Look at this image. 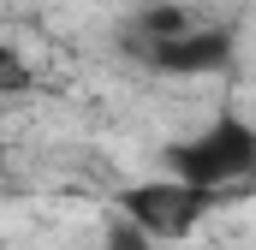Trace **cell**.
<instances>
[{"instance_id":"5","label":"cell","mask_w":256,"mask_h":250,"mask_svg":"<svg viewBox=\"0 0 256 250\" xmlns=\"http://www.w3.org/2000/svg\"><path fill=\"white\" fill-rule=\"evenodd\" d=\"M102 250H161L137 220H126V214H114L108 220V232H102Z\"/></svg>"},{"instance_id":"1","label":"cell","mask_w":256,"mask_h":250,"mask_svg":"<svg viewBox=\"0 0 256 250\" xmlns=\"http://www.w3.org/2000/svg\"><path fill=\"white\" fill-rule=\"evenodd\" d=\"M161 173L208 190V196H232V190L256 185V125L232 108L214 114L202 131L161 149Z\"/></svg>"},{"instance_id":"6","label":"cell","mask_w":256,"mask_h":250,"mask_svg":"<svg viewBox=\"0 0 256 250\" xmlns=\"http://www.w3.org/2000/svg\"><path fill=\"white\" fill-rule=\"evenodd\" d=\"M0 90H6V96H24V90H30V66H24L18 48H0Z\"/></svg>"},{"instance_id":"3","label":"cell","mask_w":256,"mask_h":250,"mask_svg":"<svg viewBox=\"0 0 256 250\" xmlns=\"http://www.w3.org/2000/svg\"><path fill=\"white\" fill-rule=\"evenodd\" d=\"M137 60L149 72H161V78H214V72H226L238 60V36L220 30V24H191L185 36H173V42H161Z\"/></svg>"},{"instance_id":"4","label":"cell","mask_w":256,"mask_h":250,"mask_svg":"<svg viewBox=\"0 0 256 250\" xmlns=\"http://www.w3.org/2000/svg\"><path fill=\"white\" fill-rule=\"evenodd\" d=\"M196 18L185 12V6H173V0H161V6H143L137 18L126 24V54H149V48H161V42H173V36H185Z\"/></svg>"},{"instance_id":"2","label":"cell","mask_w":256,"mask_h":250,"mask_svg":"<svg viewBox=\"0 0 256 250\" xmlns=\"http://www.w3.org/2000/svg\"><path fill=\"white\" fill-rule=\"evenodd\" d=\"M226 196H208V190L185 185V179H137V185H120V196H114V214H126V220H137L155 244H185L196 226L220 208Z\"/></svg>"}]
</instances>
